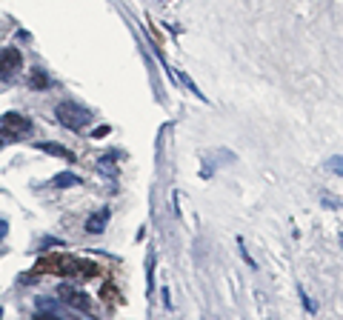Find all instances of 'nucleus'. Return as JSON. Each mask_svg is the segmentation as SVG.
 <instances>
[{"label":"nucleus","mask_w":343,"mask_h":320,"mask_svg":"<svg viewBox=\"0 0 343 320\" xmlns=\"http://www.w3.org/2000/svg\"><path fill=\"white\" fill-rule=\"evenodd\" d=\"M55 117H58V123H63L66 129H72V131H81L92 123V115H89L86 106L72 103V100L58 103V106H55Z\"/></svg>","instance_id":"1"},{"label":"nucleus","mask_w":343,"mask_h":320,"mask_svg":"<svg viewBox=\"0 0 343 320\" xmlns=\"http://www.w3.org/2000/svg\"><path fill=\"white\" fill-rule=\"evenodd\" d=\"M23 69V55L20 49L9 46V49H0V80H12L17 77V72Z\"/></svg>","instance_id":"2"},{"label":"nucleus","mask_w":343,"mask_h":320,"mask_svg":"<svg viewBox=\"0 0 343 320\" xmlns=\"http://www.w3.org/2000/svg\"><path fill=\"white\" fill-rule=\"evenodd\" d=\"M3 126H6L9 131H29L32 120L29 117H23V115H17V112H9V115H3Z\"/></svg>","instance_id":"3"},{"label":"nucleus","mask_w":343,"mask_h":320,"mask_svg":"<svg viewBox=\"0 0 343 320\" xmlns=\"http://www.w3.org/2000/svg\"><path fill=\"white\" fill-rule=\"evenodd\" d=\"M106 220H109V209L95 211V215L86 220V232H89V234H100L103 229H106Z\"/></svg>","instance_id":"4"},{"label":"nucleus","mask_w":343,"mask_h":320,"mask_svg":"<svg viewBox=\"0 0 343 320\" xmlns=\"http://www.w3.org/2000/svg\"><path fill=\"white\" fill-rule=\"evenodd\" d=\"M37 149L40 152H46V154H51V157H63V160H74V154L66 149V146H60V143H37Z\"/></svg>","instance_id":"5"},{"label":"nucleus","mask_w":343,"mask_h":320,"mask_svg":"<svg viewBox=\"0 0 343 320\" xmlns=\"http://www.w3.org/2000/svg\"><path fill=\"white\" fill-rule=\"evenodd\" d=\"M55 186H58V189H69V186H77V183H81V177L74 175V172H60V175H55Z\"/></svg>","instance_id":"6"},{"label":"nucleus","mask_w":343,"mask_h":320,"mask_svg":"<svg viewBox=\"0 0 343 320\" xmlns=\"http://www.w3.org/2000/svg\"><path fill=\"white\" fill-rule=\"evenodd\" d=\"M63 295H66V303L77 306V309H86V306H89V300H86V295H83V291H74V289H63Z\"/></svg>","instance_id":"7"},{"label":"nucleus","mask_w":343,"mask_h":320,"mask_svg":"<svg viewBox=\"0 0 343 320\" xmlns=\"http://www.w3.org/2000/svg\"><path fill=\"white\" fill-rule=\"evenodd\" d=\"M29 86L32 89H46V86H49V77H46L43 72H35V74H32V80H29Z\"/></svg>","instance_id":"8"},{"label":"nucleus","mask_w":343,"mask_h":320,"mask_svg":"<svg viewBox=\"0 0 343 320\" xmlns=\"http://www.w3.org/2000/svg\"><path fill=\"white\" fill-rule=\"evenodd\" d=\"M300 298H303V306H306L309 312H318V303H314V300H309V295H306V289H303V286H300Z\"/></svg>","instance_id":"9"},{"label":"nucleus","mask_w":343,"mask_h":320,"mask_svg":"<svg viewBox=\"0 0 343 320\" xmlns=\"http://www.w3.org/2000/svg\"><path fill=\"white\" fill-rule=\"evenodd\" d=\"M12 140H17V138H15V131H9V129H0V149H3V146H6V143H12Z\"/></svg>","instance_id":"10"},{"label":"nucleus","mask_w":343,"mask_h":320,"mask_svg":"<svg viewBox=\"0 0 343 320\" xmlns=\"http://www.w3.org/2000/svg\"><path fill=\"white\" fill-rule=\"evenodd\" d=\"M32 320H60V317H58V314H35Z\"/></svg>","instance_id":"11"},{"label":"nucleus","mask_w":343,"mask_h":320,"mask_svg":"<svg viewBox=\"0 0 343 320\" xmlns=\"http://www.w3.org/2000/svg\"><path fill=\"white\" fill-rule=\"evenodd\" d=\"M6 229H9V226H6V220H0V240L6 237Z\"/></svg>","instance_id":"12"}]
</instances>
